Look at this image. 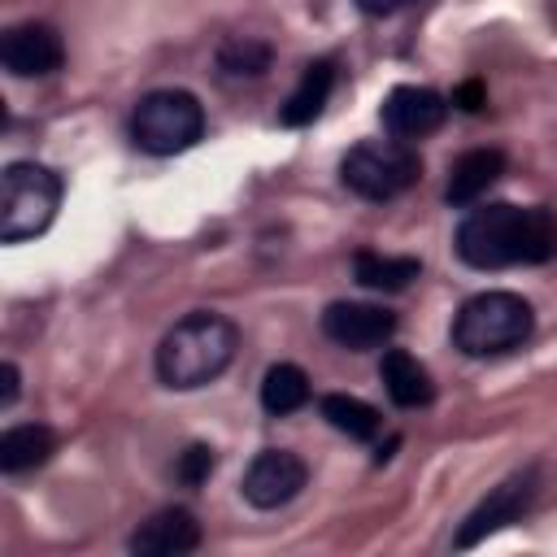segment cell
<instances>
[{"label": "cell", "instance_id": "6da1fadb", "mask_svg": "<svg viewBox=\"0 0 557 557\" xmlns=\"http://www.w3.org/2000/svg\"><path fill=\"white\" fill-rule=\"evenodd\" d=\"M557 252V213L544 205L518 209L509 200L479 205L457 226V257L474 270L540 265Z\"/></svg>", "mask_w": 557, "mask_h": 557}, {"label": "cell", "instance_id": "ac0fdd59", "mask_svg": "<svg viewBox=\"0 0 557 557\" xmlns=\"http://www.w3.org/2000/svg\"><path fill=\"white\" fill-rule=\"evenodd\" d=\"M305 400H309V379H305L300 366L278 361V366L265 370V379H261V409L265 413L283 418V413H296Z\"/></svg>", "mask_w": 557, "mask_h": 557}, {"label": "cell", "instance_id": "9a60e30c", "mask_svg": "<svg viewBox=\"0 0 557 557\" xmlns=\"http://www.w3.org/2000/svg\"><path fill=\"white\" fill-rule=\"evenodd\" d=\"M331 87H335V61H326V57L309 61V65H305V74H300V83H296V87H292V96L283 100L278 122H283V126H309V122L326 109Z\"/></svg>", "mask_w": 557, "mask_h": 557}, {"label": "cell", "instance_id": "ffe728a7", "mask_svg": "<svg viewBox=\"0 0 557 557\" xmlns=\"http://www.w3.org/2000/svg\"><path fill=\"white\" fill-rule=\"evenodd\" d=\"M218 70L226 78H261L270 70V44H261L252 35H231L218 48Z\"/></svg>", "mask_w": 557, "mask_h": 557}, {"label": "cell", "instance_id": "4fadbf2b", "mask_svg": "<svg viewBox=\"0 0 557 557\" xmlns=\"http://www.w3.org/2000/svg\"><path fill=\"white\" fill-rule=\"evenodd\" d=\"M500 174H505V152H500V148H470V152H461V157L453 161L444 200H448L453 209H466V205H474Z\"/></svg>", "mask_w": 557, "mask_h": 557}, {"label": "cell", "instance_id": "7c38bea8", "mask_svg": "<svg viewBox=\"0 0 557 557\" xmlns=\"http://www.w3.org/2000/svg\"><path fill=\"white\" fill-rule=\"evenodd\" d=\"M196 548H200V522L191 509H178V505L157 509L131 535V553H139V557H183Z\"/></svg>", "mask_w": 557, "mask_h": 557}, {"label": "cell", "instance_id": "e0dca14e", "mask_svg": "<svg viewBox=\"0 0 557 557\" xmlns=\"http://www.w3.org/2000/svg\"><path fill=\"white\" fill-rule=\"evenodd\" d=\"M418 257H387V252H357L352 257V274L361 287L370 292H405L418 278Z\"/></svg>", "mask_w": 557, "mask_h": 557}, {"label": "cell", "instance_id": "d6986e66", "mask_svg": "<svg viewBox=\"0 0 557 557\" xmlns=\"http://www.w3.org/2000/svg\"><path fill=\"white\" fill-rule=\"evenodd\" d=\"M322 418L335 431H344L348 440H374L379 435V409L366 405V400H357V396H344V392L322 396Z\"/></svg>", "mask_w": 557, "mask_h": 557}, {"label": "cell", "instance_id": "52a82bcc", "mask_svg": "<svg viewBox=\"0 0 557 557\" xmlns=\"http://www.w3.org/2000/svg\"><path fill=\"white\" fill-rule=\"evenodd\" d=\"M535 496H540V470L535 466H527V470H513L509 479H500L470 513H466V522L457 527V548H474L479 540H487L492 531H500V527H509V522H522V513L535 505Z\"/></svg>", "mask_w": 557, "mask_h": 557}, {"label": "cell", "instance_id": "5b68a950", "mask_svg": "<svg viewBox=\"0 0 557 557\" xmlns=\"http://www.w3.org/2000/svg\"><path fill=\"white\" fill-rule=\"evenodd\" d=\"M205 135V109L183 87H157L148 91L131 113V139L148 157H174L187 152Z\"/></svg>", "mask_w": 557, "mask_h": 557}, {"label": "cell", "instance_id": "7402d4cb", "mask_svg": "<svg viewBox=\"0 0 557 557\" xmlns=\"http://www.w3.org/2000/svg\"><path fill=\"white\" fill-rule=\"evenodd\" d=\"M453 104H461L466 113H479V109H483V87H479V83H466V87H457Z\"/></svg>", "mask_w": 557, "mask_h": 557}, {"label": "cell", "instance_id": "277c9868", "mask_svg": "<svg viewBox=\"0 0 557 557\" xmlns=\"http://www.w3.org/2000/svg\"><path fill=\"white\" fill-rule=\"evenodd\" d=\"M61 205V174L39 161H13L0 174V239L22 244L52 226Z\"/></svg>", "mask_w": 557, "mask_h": 557}, {"label": "cell", "instance_id": "3957f363", "mask_svg": "<svg viewBox=\"0 0 557 557\" xmlns=\"http://www.w3.org/2000/svg\"><path fill=\"white\" fill-rule=\"evenodd\" d=\"M535 313L518 292H479L453 318V344L466 357H500L531 339Z\"/></svg>", "mask_w": 557, "mask_h": 557}, {"label": "cell", "instance_id": "7a4b0ae2", "mask_svg": "<svg viewBox=\"0 0 557 557\" xmlns=\"http://www.w3.org/2000/svg\"><path fill=\"white\" fill-rule=\"evenodd\" d=\"M235 348H239L235 322L222 318V313L196 309V313L178 318L161 335V344H157V379L165 387H174V392L205 387L231 366Z\"/></svg>", "mask_w": 557, "mask_h": 557}, {"label": "cell", "instance_id": "5bb4252c", "mask_svg": "<svg viewBox=\"0 0 557 557\" xmlns=\"http://www.w3.org/2000/svg\"><path fill=\"white\" fill-rule=\"evenodd\" d=\"M379 379L387 387V396L400 405V409H418V405H431L435 396V383H431V370L405 352V348H387L383 361H379Z\"/></svg>", "mask_w": 557, "mask_h": 557}, {"label": "cell", "instance_id": "9c48e42d", "mask_svg": "<svg viewBox=\"0 0 557 557\" xmlns=\"http://www.w3.org/2000/svg\"><path fill=\"white\" fill-rule=\"evenodd\" d=\"M396 331V313L383 305H361V300H331L322 309V335L348 352H366L387 344Z\"/></svg>", "mask_w": 557, "mask_h": 557}, {"label": "cell", "instance_id": "ba28073f", "mask_svg": "<svg viewBox=\"0 0 557 557\" xmlns=\"http://www.w3.org/2000/svg\"><path fill=\"white\" fill-rule=\"evenodd\" d=\"M305 479H309V470H305V461L296 453L265 448V453H257L248 461V470L239 479V492H244V500L252 509H278V505H287V500L300 496Z\"/></svg>", "mask_w": 557, "mask_h": 557}, {"label": "cell", "instance_id": "cb8c5ba5", "mask_svg": "<svg viewBox=\"0 0 557 557\" xmlns=\"http://www.w3.org/2000/svg\"><path fill=\"white\" fill-rule=\"evenodd\" d=\"M17 379H22V374H17V366H13V361H4V392H0V405H4V409L17 400Z\"/></svg>", "mask_w": 557, "mask_h": 557}, {"label": "cell", "instance_id": "2e32d148", "mask_svg": "<svg viewBox=\"0 0 557 557\" xmlns=\"http://www.w3.org/2000/svg\"><path fill=\"white\" fill-rule=\"evenodd\" d=\"M52 453H57V435H52V426H44V422H22V426H9V431L0 435V470H4V474L35 470V466H44Z\"/></svg>", "mask_w": 557, "mask_h": 557}, {"label": "cell", "instance_id": "603a6c76", "mask_svg": "<svg viewBox=\"0 0 557 557\" xmlns=\"http://www.w3.org/2000/svg\"><path fill=\"white\" fill-rule=\"evenodd\" d=\"M409 0H357V9L361 13H370V17H383V13H396V9H405Z\"/></svg>", "mask_w": 557, "mask_h": 557}, {"label": "cell", "instance_id": "30bf717a", "mask_svg": "<svg viewBox=\"0 0 557 557\" xmlns=\"http://www.w3.org/2000/svg\"><path fill=\"white\" fill-rule=\"evenodd\" d=\"M0 61L17 78H44V74L61 70L65 44H61L57 26H48V22H17L0 39Z\"/></svg>", "mask_w": 557, "mask_h": 557}, {"label": "cell", "instance_id": "8fae6325", "mask_svg": "<svg viewBox=\"0 0 557 557\" xmlns=\"http://www.w3.org/2000/svg\"><path fill=\"white\" fill-rule=\"evenodd\" d=\"M448 117V100L431 87H392L379 104V122L392 139H422L431 131H440Z\"/></svg>", "mask_w": 557, "mask_h": 557}, {"label": "cell", "instance_id": "44dd1931", "mask_svg": "<svg viewBox=\"0 0 557 557\" xmlns=\"http://www.w3.org/2000/svg\"><path fill=\"white\" fill-rule=\"evenodd\" d=\"M213 466H218V457H213L209 444H187V448L178 453V461H174V479H178L183 487H200V483L213 474Z\"/></svg>", "mask_w": 557, "mask_h": 557}, {"label": "cell", "instance_id": "8992f818", "mask_svg": "<svg viewBox=\"0 0 557 557\" xmlns=\"http://www.w3.org/2000/svg\"><path fill=\"white\" fill-rule=\"evenodd\" d=\"M422 174V157L405 139H361L344 152L339 178L361 200H392L409 191Z\"/></svg>", "mask_w": 557, "mask_h": 557}]
</instances>
